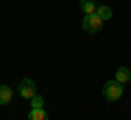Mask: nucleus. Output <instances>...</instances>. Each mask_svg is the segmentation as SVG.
<instances>
[{"mask_svg":"<svg viewBox=\"0 0 131 120\" xmlns=\"http://www.w3.org/2000/svg\"><path fill=\"white\" fill-rule=\"evenodd\" d=\"M122 92H125V88H122V83H118L116 79H114V81H109V83H105V85H103V96L107 98L109 103L118 101V98L122 96Z\"/></svg>","mask_w":131,"mask_h":120,"instance_id":"f257e3e1","label":"nucleus"},{"mask_svg":"<svg viewBox=\"0 0 131 120\" xmlns=\"http://www.w3.org/2000/svg\"><path fill=\"white\" fill-rule=\"evenodd\" d=\"M103 28V20L98 18L96 13H90V15H85L83 18V31H88V33H98Z\"/></svg>","mask_w":131,"mask_h":120,"instance_id":"f03ea898","label":"nucleus"},{"mask_svg":"<svg viewBox=\"0 0 131 120\" xmlns=\"http://www.w3.org/2000/svg\"><path fill=\"white\" fill-rule=\"evenodd\" d=\"M18 92H20V96L22 98H26V101H31L35 94H37V88H35V81L33 79H24L22 83L18 85Z\"/></svg>","mask_w":131,"mask_h":120,"instance_id":"7ed1b4c3","label":"nucleus"},{"mask_svg":"<svg viewBox=\"0 0 131 120\" xmlns=\"http://www.w3.org/2000/svg\"><path fill=\"white\" fill-rule=\"evenodd\" d=\"M116 81H118V83H122V85L129 83V81H131V70L125 68V66H120V68L116 70Z\"/></svg>","mask_w":131,"mask_h":120,"instance_id":"20e7f679","label":"nucleus"},{"mask_svg":"<svg viewBox=\"0 0 131 120\" xmlns=\"http://www.w3.org/2000/svg\"><path fill=\"white\" fill-rule=\"evenodd\" d=\"M13 98V90L9 85H0V105H9Z\"/></svg>","mask_w":131,"mask_h":120,"instance_id":"39448f33","label":"nucleus"},{"mask_svg":"<svg viewBox=\"0 0 131 120\" xmlns=\"http://www.w3.org/2000/svg\"><path fill=\"white\" fill-rule=\"evenodd\" d=\"M81 11H83L85 15H90V13H96V2L94 0H81Z\"/></svg>","mask_w":131,"mask_h":120,"instance_id":"423d86ee","label":"nucleus"},{"mask_svg":"<svg viewBox=\"0 0 131 120\" xmlns=\"http://www.w3.org/2000/svg\"><path fill=\"white\" fill-rule=\"evenodd\" d=\"M28 120H48V114H46V109H31L28 111Z\"/></svg>","mask_w":131,"mask_h":120,"instance_id":"0eeeda50","label":"nucleus"},{"mask_svg":"<svg viewBox=\"0 0 131 120\" xmlns=\"http://www.w3.org/2000/svg\"><path fill=\"white\" fill-rule=\"evenodd\" d=\"M96 15L105 22V20L112 18V9H109V7H105V5H101V7H96Z\"/></svg>","mask_w":131,"mask_h":120,"instance_id":"6e6552de","label":"nucleus"},{"mask_svg":"<svg viewBox=\"0 0 131 120\" xmlns=\"http://www.w3.org/2000/svg\"><path fill=\"white\" fill-rule=\"evenodd\" d=\"M42 107H44V98L35 94V96L31 98V109H42Z\"/></svg>","mask_w":131,"mask_h":120,"instance_id":"1a4fd4ad","label":"nucleus"}]
</instances>
